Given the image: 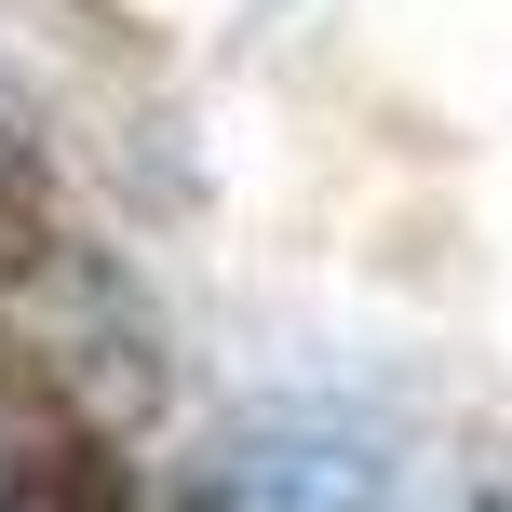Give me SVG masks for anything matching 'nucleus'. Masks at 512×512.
<instances>
[{"label": "nucleus", "instance_id": "f257e3e1", "mask_svg": "<svg viewBox=\"0 0 512 512\" xmlns=\"http://www.w3.org/2000/svg\"><path fill=\"white\" fill-rule=\"evenodd\" d=\"M0 512H122V472H108L95 445H27Z\"/></svg>", "mask_w": 512, "mask_h": 512}]
</instances>
